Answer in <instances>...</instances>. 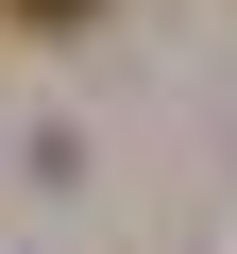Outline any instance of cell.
Instances as JSON below:
<instances>
[{"label": "cell", "instance_id": "6da1fadb", "mask_svg": "<svg viewBox=\"0 0 237 254\" xmlns=\"http://www.w3.org/2000/svg\"><path fill=\"white\" fill-rule=\"evenodd\" d=\"M0 17H34V34H68V17H85V0H0Z\"/></svg>", "mask_w": 237, "mask_h": 254}]
</instances>
